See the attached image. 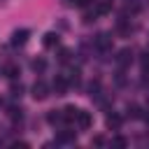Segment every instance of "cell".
Here are the masks:
<instances>
[{
  "label": "cell",
  "instance_id": "6da1fadb",
  "mask_svg": "<svg viewBox=\"0 0 149 149\" xmlns=\"http://www.w3.org/2000/svg\"><path fill=\"white\" fill-rule=\"evenodd\" d=\"M74 121H77V126L81 128V130H86V128H91V123H93V116L88 114V112H77V116H74Z\"/></svg>",
  "mask_w": 149,
  "mask_h": 149
},
{
  "label": "cell",
  "instance_id": "7a4b0ae2",
  "mask_svg": "<svg viewBox=\"0 0 149 149\" xmlns=\"http://www.w3.org/2000/svg\"><path fill=\"white\" fill-rule=\"evenodd\" d=\"M49 95V86L44 84V81H35V86H33V98L35 100H44Z\"/></svg>",
  "mask_w": 149,
  "mask_h": 149
},
{
  "label": "cell",
  "instance_id": "3957f363",
  "mask_svg": "<svg viewBox=\"0 0 149 149\" xmlns=\"http://www.w3.org/2000/svg\"><path fill=\"white\" fill-rule=\"evenodd\" d=\"M54 91H56V95H65V91H68V79L56 77V79H54Z\"/></svg>",
  "mask_w": 149,
  "mask_h": 149
},
{
  "label": "cell",
  "instance_id": "277c9868",
  "mask_svg": "<svg viewBox=\"0 0 149 149\" xmlns=\"http://www.w3.org/2000/svg\"><path fill=\"white\" fill-rule=\"evenodd\" d=\"M28 35H30L28 30H16V33L12 35V44H16V47H19V44H26Z\"/></svg>",
  "mask_w": 149,
  "mask_h": 149
},
{
  "label": "cell",
  "instance_id": "5b68a950",
  "mask_svg": "<svg viewBox=\"0 0 149 149\" xmlns=\"http://www.w3.org/2000/svg\"><path fill=\"white\" fill-rule=\"evenodd\" d=\"M116 61H119V65H128V63L133 61V51H130V49H121L119 56H116Z\"/></svg>",
  "mask_w": 149,
  "mask_h": 149
},
{
  "label": "cell",
  "instance_id": "8992f818",
  "mask_svg": "<svg viewBox=\"0 0 149 149\" xmlns=\"http://www.w3.org/2000/svg\"><path fill=\"white\" fill-rule=\"evenodd\" d=\"M95 47L105 51V49H109V47H112V40H109L107 35H98V40H95Z\"/></svg>",
  "mask_w": 149,
  "mask_h": 149
},
{
  "label": "cell",
  "instance_id": "52a82bcc",
  "mask_svg": "<svg viewBox=\"0 0 149 149\" xmlns=\"http://www.w3.org/2000/svg\"><path fill=\"white\" fill-rule=\"evenodd\" d=\"M77 112H79V109H77L74 105H68V107L63 109V119H65V121H74V116H77Z\"/></svg>",
  "mask_w": 149,
  "mask_h": 149
},
{
  "label": "cell",
  "instance_id": "ba28073f",
  "mask_svg": "<svg viewBox=\"0 0 149 149\" xmlns=\"http://www.w3.org/2000/svg\"><path fill=\"white\" fill-rule=\"evenodd\" d=\"M47 121H49V123H61V121H65V119H63V112L51 109V112L47 114Z\"/></svg>",
  "mask_w": 149,
  "mask_h": 149
},
{
  "label": "cell",
  "instance_id": "9c48e42d",
  "mask_svg": "<svg viewBox=\"0 0 149 149\" xmlns=\"http://www.w3.org/2000/svg\"><path fill=\"white\" fill-rule=\"evenodd\" d=\"M58 44V33H47L44 35V47H56Z\"/></svg>",
  "mask_w": 149,
  "mask_h": 149
},
{
  "label": "cell",
  "instance_id": "30bf717a",
  "mask_svg": "<svg viewBox=\"0 0 149 149\" xmlns=\"http://www.w3.org/2000/svg\"><path fill=\"white\" fill-rule=\"evenodd\" d=\"M2 72H5V74H7L9 79H16V77H19V68H16L14 63H9V65H5V70H2Z\"/></svg>",
  "mask_w": 149,
  "mask_h": 149
},
{
  "label": "cell",
  "instance_id": "8fae6325",
  "mask_svg": "<svg viewBox=\"0 0 149 149\" xmlns=\"http://www.w3.org/2000/svg\"><path fill=\"white\" fill-rule=\"evenodd\" d=\"M121 121H123V119H121L119 114H109V116H107V126H109V128H114V130L121 126Z\"/></svg>",
  "mask_w": 149,
  "mask_h": 149
},
{
  "label": "cell",
  "instance_id": "7c38bea8",
  "mask_svg": "<svg viewBox=\"0 0 149 149\" xmlns=\"http://www.w3.org/2000/svg\"><path fill=\"white\" fill-rule=\"evenodd\" d=\"M58 142H74V133L72 130H61L58 133Z\"/></svg>",
  "mask_w": 149,
  "mask_h": 149
},
{
  "label": "cell",
  "instance_id": "4fadbf2b",
  "mask_svg": "<svg viewBox=\"0 0 149 149\" xmlns=\"http://www.w3.org/2000/svg\"><path fill=\"white\" fill-rule=\"evenodd\" d=\"M44 68H47V61H44V58H37V61H33V70H35V72H42Z\"/></svg>",
  "mask_w": 149,
  "mask_h": 149
},
{
  "label": "cell",
  "instance_id": "5bb4252c",
  "mask_svg": "<svg viewBox=\"0 0 149 149\" xmlns=\"http://www.w3.org/2000/svg\"><path fill=\"white\" fill-rule=\"evenodd\" d=\"M9 93H12L14 98H19V95L23 93V86H21V84H12V86H9Z\"/></svg>",
  "mask_w": 149,
  "mask_h": 149
},
{
  "label": "cell",
  "instance_id": "9a60e30c",
  "mask_svg": "<svg viewBox=\"0 0 149 149\" xmlns=\"http://www.w3.org/2000/svg\"><path fill=\"white\" fill-rule=\"evenodd\" d=\"M70 56H72V51H70V49H61V56H58V58H61V63H68V61H70Z\"/></svg>",
  "mask_w": 149,
  "mask_h": 149
},
{
  "label": "cell",
  "instance_id": "2e32d148",
  "mask_svg": "<svg viewBox=\"0 0 149 149\" xmlns=\"http://www.w3.org/2000/svg\"><path fill=\"white\" fill-rule=\"evenodd\" d=\"M109 9H112V5H109V2H100V5H98V14H107Z\"/></svg>",
  "mask_w": 149,
  "mask_h": 149
},
{
  "label": "cell",
  "instance_id": "e0dca14e",
  "mask_svg": "<svg viewBox=\"0 0 149 149\" xmlns=\"http://www.w3.org/2000/svg\"><path fill=\"white\" fill-rule=\"evenodd\" d=\"M112 142H114V144H119V147H123V144H126V140H123V137H114Z\"/></svg>",
  "mask_w": 149,
  "mask_h": 149
},
{
  "label": "cell",
  "instance_id": "ac0fdd59",
  "mask_svg": "<svg viewBox=\"0 0 149 149\" xmlns=\"http://www.w3.org/2000/svg\"><path fill=\"white\" fill-rule=\"evenodd\" d=\"M74 2H77L79 7H86V5H88V2H93V0H74Z\"/></svg>",
  "mask_w": 149,
  "mask_h": 149
},
{
  "label": "cell",
  "instance_id": "d6986e66",
  "mask_svg": "<svg viewBox=\"0 0 149 149\" xmlns=\"http://www.w3.org/2000/svg\"><path fill=\"white\" fill-rule=\"evenodd\" d=\"M142 65H144V68L149 65V54H144V58H142Z\"/></svg>",
  "mask_w": 149,
  "mask_h": 149
}]
</instances>
